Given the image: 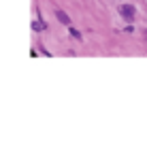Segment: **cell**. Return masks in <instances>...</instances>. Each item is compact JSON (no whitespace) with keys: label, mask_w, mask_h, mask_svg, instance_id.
Instances as JSON below:
<instances>
[{"label":"cell","mask_w":147,"mask_h":147,"mask_svg":"<svg viewBox=\"0 0 147 147\" xmlns=\"http://www.w3.org/2000/svg\"><path fill=\"white\" fill-rule=\"evenodd\" d=\"M58 17H60V22H64V24H68V17L64 15L62 11H58Z\"/></svg>","instance_id":"1"}]
</instances>
